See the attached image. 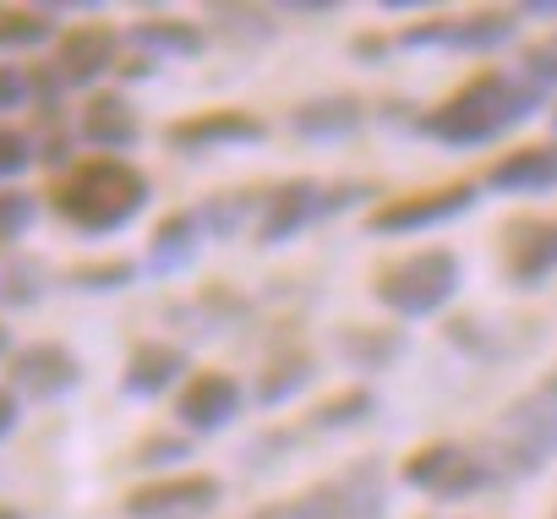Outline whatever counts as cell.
I'll return each mask as SVG.
<instances>
[{"instance_id":"cell-24","label":"cell","mask_w":557,"mask_h":519,"mask_svg":"<svg viewBox=\"0 0 557 519\" xmlns=\"http://www.w3.org/2000/svg\"><path fill=\"white\" fill-rule=\"evenodd\" d=\"M208 17L219 23L224 39H240V45H268L278 34V23H273L268 7H213Z\"/></svg>"},{"instance_id":"cell-4","label":"cell","mask_w":557,"mask_h":519,"mask_svg":"<svg viewBox=\"0 0 557 519\" xmlns=\"http://www.w3.org/2000/svg\"><path fill=\"white\" fill-rule=\"evenodd\" d=\"M465 285V263L459 251L448 246H426V251H410L399 263H388L372 285V296L394 312V318H432L443 312Z\"/></svg>"},{"instance_id":"cell-36","label":"cell","mask_w":557,"mask_h":519,"mask_svg":"<svg viewBox=\"0 0 557 519\" xmlns=\"http://www.w3.org/2000/svg\"><path fill=\"white\" fill-rule=\"evenodd\" d=\"M519 17H557V0H524Z\"/></svg>"},{"instance_id":"cell-15","label":"cell","mask_w":557,"mask_h":519,"mask_svg":"<svg viewBox=\"0 0 557 519\" xmlns=\"http://www.w3.org/2000/svg\"><path fill=\"white\" fill-rule=\"evenodd\" d=\"M186 372V350L181 345H164V339H148L126 356V372H121V394L126 399H159L164 388H175Z\"/></svg>"},{"instance_id":"cell-12","label":"cell","mask_w":557,"mask_h":519,"mask_svg":"<svg viewBox=\"0 0 557 519\" xmlns=\"http://www.w3.org/2000/svg\"><path fill=\"white\" fill-rule=\"evenodd\" d=\"M246 405V388L230 378V372H191L181 383V399H175V416L186 432H224Z\"/></svg>"},{"instance_id":"cell-11","label":"cell","mask_w":557,"mask_h":519,"mask_svg":"<svg viewBox=\"0 0 557 519\" xmlns=\"http://www.w3.org/2000/svg\"><path fill=\"white\" fill-rule=\"evenodd\" d=\"M121 34L104 23H77L55 39V77L66 88H94L99 77H110L121 61Z\"/></svg>"},{"instance_id":"cell-33","label":"cell","mask_w":557,"mask_h":519,"mask_svg":"<svg viewBox=\"0 0 557 519\" xmlns=\"http://www.w3.org/2000/svg\"><path fill=\"white\" fill-rule=\"evenodd\" d=\"M519 66H524L519 77H524V83H535V88L546 94V88L557 83V45H552V50H530V55H524Z\"/></svg>"},{"instance_id":"cell-14","label":"cell","mask_w":557,"mask_h":519,"mask_svg":"<svg viewBox=\"0 0 557 519\" xmlns=\"http://www.w3.org/2000/svg\"><path fill=\"white\" fill-rule=\"evenodd\" d=\"M77 132H83V143H94L104 159H115V153L137 148V137H143V126H137V110H132L121 94H94V99L83 104V121H77Z\"/></svg>"},{"instance_id":"cell-35","label":"cell","mask_w":557,"mask_h":519,"mask_svg":"<svg viewBox=\"0 0 557 519\" xmlns=\"http://www.w3.org/2000/svg\"><path fill=\"white\" fill-rule=\"evenodd\" d=\"M290 12L296 17H334L339 7H334V0H290Z\"/></svg>"},{"instance_id":"cell-30","label":"cell","mask_w":557,"mask_h":519,"mask_svg":"<svg viewBox=\"0 0 557 519\" xmlns=\"http://www.w3.org/2000/svg\"><path fill=\"white\" fill-rule=\"evenodd\" d=\"M181 459H191V443L175 437V432H159V437H143V443H137V465H148V470L181 465Z\"/></svg>"},{"instance_id":"cell-13","label":"cell","mask_w":557,"mask_h":519,"mask_svg":"<svg viewBox=\"0 0 557 519\" xmlns=\"http://www.w3.org/2000/svg\"><path fill=\"white\" fill-rule=\"evenodd\" d=\"M503 269L519 291H535L557 274V224L552 219H535V224H519L513 240H508V257Z\"/></svg>"},{"instance_id":"cell-32","label":"cell","mask_w":557,"mask_h":519,"mask_svg":"<svg viewBox=\"0 0 557 519\" xmlns=\"http://www.w3.org/2000/svg\"><path fill=\"white\" fill-rule=\"evenodd\" d=\"M34 99V77L23 66H7L0 61V115H12V110H28Z\"/></svg>"},{"instance_id":"cell-6","label":"cell","mask_w":557,"mask_h":519,"mask_svg":"<svg viewBox=\"0 0 557 519\" xmlns=\"http://www.w3.org/2000/svg\"><path fill=\"white\" fill-rule=\"evenodd\" d=\"M481 186L470 181H454V186H432V191H410V197H388L383 208L367 213V230L372 235H421V230H437L459 213H470Z\"/></svg>"},{"instance_id":"cell-3","label":"cell","mask_w":557,"mask_h":519,"mask_svg":"<svg viewBox=\"0 0 557 519\" xmlns=\"http://www.w3.org/2000/svg\"><path fill=\"white\" fill-rule=\"evenodd\" d=\"M492 459L508 475H541L557 459V372H546L530 394H519L492 437Z\"/></svg>"},{"instance_id":"cell-21","label":"cell","mask_w":557,"mask_h":519,"mask_svg":"<svg viewBox=\"0 0 557 519\" xmlns=\"http://www.w3.org/2000/svg\"><path fill=\"white\" fill-rule=\"evenodd\" d=\"M55 39V7H0V55Z\"/></svg>"},{"instance_id":"cell-26","label":"cell","mask_w":557,"mask_h":519,"mask_svg":"<svg viewBox=\"0 0 557 519\" xmlns=\"http://www.w3.org/2000/svg\"><path fill=\"white\" fill-rule=\"evenodd\" d=\"M66 280H72L77 291H88V296H110V291L137 285V263H126V257H110V263H83V269H72Z\"/></svg>"},{"instance_id":"cell-1","label":"cell","mask_w":557,"mask_h":519,"mask_svg":"<svg viewBox=\"0 0 557 519\" xmlns=\"http://www.w3.org/2000/svg\"><path fill=\"white\" fill-rule=\"evenodd\" d=\"M541 88L513 77V72H481L470 77L454 99H443L437 110L421 115V132L437 137L443 148H486L492 137H503L508 126L530 121L541 110Z\"/></svg>"},{"instance_id":"cell-16","label":"cell","mask_w":557,"mask_h":519,"mask_svg":"<svg viewBox=\"0 0 557 519\" xmlns=\"http://www.w3.org/2000/svg\"><path fill=\"white\" fill-rule=\"evenodd\" d=\"M557 186V143L541 148H513L486 170V191H508V197H535Z\"/></svg>"},{"instance_id":"cell-17","label":"cell","mask_w":557,"mask_h":519,"mask_svg":"<svg viewBox=\"0 0 557 519\" xmlns=\"http://www.w3.org/2000/svg\"><path fill=\"white\" fill-rule=\"evenodd\" d=\"M290 132L301 143H339L350 132H361V99L350 94H323V99H307L290 110Z\"/></svg>"},{"instance_id":"cell-27","label":"cell","mask_w":557,"mask_h":519,"mask_svg":"<svg viewBox=\"0 0 557 519\" xmlns=\"http://www.w3.org/2000/svg\"><path fill=\"white\" fill-rule=\"evenodd\" d=\"M377 416V399L367 394V388H350V394H339V399H329L323 410H318V427L323 432H345V427H361V421H372Z\"/></svg>"},{"instance_id":"cell-29","label":"cell","mask_w":557,"mask_h":519,"mask_svg":"<svg viewBox=\"0 0 557 519\" xmlns=\"http://www.w3.org/2000/svg\"><path fill=\"white\" fill-rule=\"evenodd\" d=\"M251 202H262V197H240V191H235L230 202H224V197H213V202L202 208V230H213V235H224V240H230V235L240 230V213H246Z\"/></svg>"},{"instance_id":"cell-9","label":"cell","mask_w":557,"mask_h":519,"mask_svg":"<svg viewBox=\"0 0 557 519\" xmlns=\"http://www.w3.org/2000/svg\"><path fill=\"white\" fill-rule=\"evenodd\" d=\"M164 143L175 153H219V148H251V143H268V121H257L251 110H202V115H186L175 126H164Z\"/></svg>"},{"instance_id":"cell-20","label":"cell","mask_w":557,"mask_h":519,"mask_svg":"<svg viewBox=\"0 0 557 519\" xmlns=\"http://www.w3.org/2000/svg\"><path fill=\"white\" fill-rule=\"evenodd\" d=\"M251 519H356V514H350V503H345V486H339V481H323V486H312V492H296V497H285V503L257 508Z\"/></svg>"},{"instance_id":"cell-7","label":"cell","mask_w":557,"mask_h":519,"mask_svg":"<svg viewBox=\"0 0 557 519\" xmlns=\"http://www.w3.org/2000/svg\"><path fill=\"white\" fill-rule=\"evenodd\" d=\"M513 34H519V12H470V17L416 23V28L399 34V45L405 50H470V55H486V50H503Z\"/></svg>"},{"instance_id":"cell-2","label":"cell","mask_w":557,"mask_h":519,"mask_svg":"<svg viewBox=\"0 0 557 519\" xmlns=\"http://www.w3.org/2000/svg\"><path fill=\"white\" fill-rule=\"evenodd\" d=\"M148 208V175L126 159H88L55 186V213L83 235H115Z\"/></svg>"},{"instance_id":"cell-8","label":"cell","mask_w":557,"mask_h":519,"mask_svg":"<svg viewBox=\"0 0 557 519\" xmlns=\"http://www.w3.org/2000/svg\"><path fill=\"white\" fill-rule=\"evenodd\" d=\"M7 378H12V394L17 399H45L50 405V399H66L83 383V361L61 339H39V345L12 350Z\"/></svg>"},{"instance_id":"cell-22","label":"cell","mask_w":557,"mask_h":519,"mask_svg":"<svg viewBox=\"0 0 557 519\" xmlns=\"http://www.w3.org/2000/svg\"><path fill=\"white\" fill-rule=\"evenodd\" d=\"M399 350H405V334L399 329H345L339 334V356L356 372H383Z\"/></svg>"},{"instance_id":"cell-38","label":"cell","mask_w":557,"mask_h":519,"mask_svg":"<svg viewBox=\"0 0 557 519\" xmlns=\"http://www.w3.org/2000/svg\"><path fill=\"white\" fill-rule=\"evenodd\" d=\"M0 519H23V514H17V508H7V503H0Z\"/></svg>"},{"instance_id":"cell-28","label":"cell","mask_w":557,"mask_h":519,"mask_svg":"<svg viewBox=\"0 0 557 519\" xmlns=\"http://www.w3.org/2000/svg\"><path fill=\"white\" fill-rule=\"evenodd\" d=\"M34 197L28 191H7L0 186V240H17V235H28V224H34Z\"/></svg>"},{"instance_id":"cell-5","label":"cell","mask_w":557,"mask_h":519,"mask_svg":"<svg viewBox=\"0 0 557 519\" xmlns=\"http://www.w3.org/2000/svg\"><path fill=\"white\" fill-rule=\"evenodd\" d=\"M224 503V481L202 475V470H181L164 481H148L137 492H126L121 514L126 519H208Z\"/></svg>"},{"instance_id":"cell-31","label":"cell","mask_w":557,"mask_h":519,"mask_svg":"<svg viewBox=\"0 0 557 519\" xmlns=\"http://www.w3.org/2000/svg\"><path fill=\"white\" fill-rule=\"evenodd\" d=\"M34 159H39V153H34V143H28L23 132L0 126V181H17V175H23Z\"/></svg>"},{"instance_id":"cell-37","label":"cell","mask_w":557,"mask_h":519,"mask_svg":"<svg viewBox=\"0 0 557 519\" xmlns=\"http://www.w3.org/2000/svg\"><path fill=\"white\" fill-rule=\"evenodd\" d=\"M148 72H153V61H148V55H137V61H126V66H121V77H148Z\"/></svg>"},{"instance_id":"cell-34","label":"cell","mask_w":557,"mask_h":519,"mask_svg":"<svg viewBox=\"0 0 557 519\" xmlns=\"http://www.w3.org/2000/svg\"><path fill=\"white\" fill-rule=\"evenodd\" d=\"M17 421H23V399H17L12 388H0V443L17 432Z\"/></svg>"},{"instance_id":"cell-25","label":"cell","mask_w":557,"mask_h":519,"mask_svg":"<svg viewBox=\"0 0 557 519\" xmlns=\"http://www.w3.org/2000/svg\"><path fill=\"white\" fill-rule=\"evenodd\" d=\"M0 296H7V307H34L45 296V263L39 257H12L7 274H0Z\"/></svg>"},{"instance_id":"cell-10","label":"cell","mask_w":557,"mask_h":519,"mask_svg":"<svg viewBox=\"0 0 557 519\" xmlns=\"http://www.w3.org/2000/svg\"><path fill=\"white\" fill-rule=\"evenodd\" d=\"M323 208H329V191H323L318 181H307V175L278 181V186L262 191V202H257V240H262V246H285V240H296Z\"/></svg>"},{"instance_id":"cell-18","label":"cell","mask_w":557,"mask_h":519,"mask_svg":"<svg viewBox=\"0 0 557 519\" xmlns=\"http://www.w3.org/2000/svg\"><path fill=\"white\" fill-rule=\"evenodd\" d=\"M132 50L137 55H148V61H197L202 55V45H208V34L197 28V23H181V17H143V23H132Z\"/></svg>"},{"instance_id":"cell-23","label":"cell","mask_w":557,"mask_h":519,"mask_svg":"<svg viewBox=\"0 0 557 519\" xmlns=\"http://www.w3.org/2000/svg\"><path fill=\"white\" fill-rule=\"evenodd\" d=\"M312 356H278L268 372H262V383H257V405L262 410H278L285 399H296L301 388H312Z\"/></svg>"},{"instance_id":"cell-19","label":"cell","mask_w":557,"mask_h":519,"mask_svg":"<svg viewBox=\"0 0 557 519\" xmlns=\"http://www.w3.org/2000/svg\"><path fill=\"white\" fill-rule=\"evenodd\" d=\"M197 246H202V213H170V219H159V230L148 240V274H181V269H191Z\"/></svg>"}]
</instances>
